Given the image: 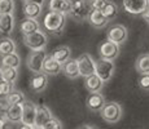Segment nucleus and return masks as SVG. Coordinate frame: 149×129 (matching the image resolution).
Here are the masks:
<instances>
[{
	"instance_id": "1",
	"label": "nucleus",
	"mask_w": 149,
	"mask_h": 129,
	"mask_svg": "<svg viewBox=\"0 0 149 129\" xmlns=\"http://www.w3.org/2000/svg\"><path fill=\"white\" fill-rule=\"evenodd\" d=\"M66 13H60L54 12V10H49L45 14L44 19H43V26H44L45 31L51 34H60L64 30L65 25H66Z\"/></svg>"
},
{
	"instance_id": "2",
	"label": "nucleus",
	"mask_w": 149,
	"mask_h": 129,
	"mask_svg": "<svg viewBox=\"0 0 149 129\" xmlns=\"http://www.w3.org/2000/svg\"><path fill=\"white\" fill-rule=\"evenodd\" d=\"M92 10L90 0H70V10L68 16L77 22H83L88 19Z\"/></svg>"
},
{
	"instance_id": "3",
	"label": "nucleus",
	"mask_w": 149,
	"mask_h": 129,
	"mask_svg": "<svg viewBox=\"0 0 149 129\" xmlns=\"http://www.w3.org/2000/svg\"><path fill=\"white\" fill-rule=\"evenodd\" d=\"M101 117L109 124H116L122 119L123 110L118 102H107L102 110L100 111Z\"/></svg>"
},
{
	"instance_id": "4",
	"label": "nucleus",
	"mask_w": 149,
	"mask_h": 129,
	"mask_svg": "<svg viewBox=\"0 0 149 129\" xmlns=\"http://www.w3.org/2000/svg\"><path fill=\"white\" fill-rule=\"evenodd\" d=\"M47 41H48L47 35H45V32L42 30H38L33 34H29V35H24V44L26 45L30 50L45 49Z\"/></svg>"
},
{
	"instance_id": "5",
	"label": "nucleus",
	"mask_w": 149,
	"mask_h": 129,
	"mask_svg": "<svg viewBox=\"0 0 149 129\" xmlns=\"http://www.w3.org/2000/svg\"><path fill=\"white\" fill-rule=\"evenodd\" d=\"M114 72H116V65H114L113 59L100 57L96 61V74L101 77L104 83L110 81Z\"/></svg>"
},
{
	"instance_id": "6",
	"label": "nucleus",
	"mask_w": 149,
	"mask_h": 129,
	"mask_svg": "<svg viewBox=\"0 0 149 129\" xmlns=\"http://www.w3.org/2000/svg\"><path fill=\"white\" fill-rule=\"evenodd\" d=\"M47 56L48 54L45 52V49L31 50L26 59L27 68L31 72H40V71H43V63H44Z\"/></svg>"
},
{
	"instance_id": "7",
	"label": "nucleus",
	"mask_w": 149,
	"mask_h": 129,
	"mask_svg": "<svg viewBox=\"0 0 149 129\" xmlns=\"http://www.w3.org/2000/svg\"><path fill=\"white\" fill-rule=\"evenodd\" d=\"M24 106V114H22V128H36L35 119H36V106L31 101H25L22 103Z\"/></svg>"
},
{
	"instance_id": "8",
	"label": "nucleus",
	"mask_w": 149,
	"mask_h": 129,
	"mask_svg": "<svg viewBox=\"0 0 149 129\" xmlns=\"http://www.w3.org/2000/svg\"><path fill=\"white\" fill-rule=\"evenodd\" d=\"M77 59H78L81 76L87 77V76L92 75V74H96V61L92 58V56H91V54L83 53Z\"/></svg>"
},
{
	"instance_id": "9",
	"label": "nucleus",
	"mask_w": 149,
	"mask_h": 129,
	"mask_svg": "<svg viewBox=\"0 0 149 129\" xmlns=\"http://www.w3.org/2000/svg\"><path fill=\"white\" fill-rule=\"evenodd\" d=\"M121 52V45L117 43L111 41V40H107V41L101 43V45L99 47V54L102 58H108V59H116L119 56Z\"/></svg>"
},
{
	"instance_id": "10",
	"label": "nucleus",
	"mask_w": 149,
	"mask_h": 129,
	"mask_svg": "<svg viewBox=\"0 0 149 129\" xmlns=\"http://www.w3.org/2000/svg\"><path fill=\"white\" fill-rule=\"evenodd\" d=\"M29 85H30V89L34 93H42L43 90H45L48 85V75L44 71L33 72L30 80H29Z\"/></svg>"
},
{
	"instance_id": "11",
	"label": "nucleus",
	"mask_w": 149,
	"mask_h": 129,
	"mask_svg": "<svg viewBox=\"0 0 149 129\" xmlns=\"http://www.w3.org/2000/svg\"><path fill=\"white\" fill-rule=\"evenodd\" d=\"M149 5V0H123V8L132 16H140L145 12Z\"/></svg>"
},
{
	"instance_id": "12",
	"label": "nucleus",
	"mask_w": 149,
	"mask_h": 129,
	"mask_svg": "<svg viewBox=\"0 0 149 129\" xmlns=\"http://www.w3.org/2000/svg\"><path fill=\"white\" fill-rule=\"evenodd\" d=\"M128 38V31L123 25H114L108 30V39L117 44H123Z\"/></svg>"
},
{
	"instance_id": "13",
	"label": "nucleus",
	"mask_w": 149,
	"mask_h": 129,
	"mask_svg": "<svg viewBox=\"0 0 149 129\" xmlns=\"http://www.w3.org/2000/svg\"><path fill=\"white\" fill-rule=\"evenodd\" d=\"M105 97L102 96L100 92H93L90 93V96L86 99V106L88 110L93 111V112H100L102 110V107L105 106Z\"/></svg>"
},
{
	"instance_id": "14",
	"label": "nucleus",
	"mask_w": 149,
	"mask_h": 129,
	"mask_svg": "<svg viewBox=\"0 0 149 129\" xmlns=\"http://www.w3.org/2000/svg\"><path fill=\"white\" fill-rule=\"evenodd\" d=\"M53 117V114L51 112V110L47 107V106H36V119H35V125L36 128L43 129L44 125L47 124V121L49 119Z\"/></svg>"
},
{
	"instance_id": "15",
	"label": "nucleus",
	"mask_w": 149,
	"mask_h": 129,
	"mask_svg": "<svg viewBox=\"0 0 149 129\" xmlns=\"http://www.w3.org/2000/svg\"><path fill=\"white\" fill-rule=\"evenodd\" d=\"M43 71H44L47 75L54 76L62 71V65L60 63L57 59L53 58L52 54H49V56H47L44 63H43Z\"/></svg>"
},
{
	"instance_id": "16",
	"label": "nucleus",
	"mask_w": 149,
	"mask_h": 129,
	"mask_svg": "<svg viewBox=\"0 0 149 129\" xmlns=\"http://www.w3.org/2000/svg\"><path fill=\"white\" fill-rule=\"evenodd\" d=\"M62 74L66 77H69V79H77V77L81 76L78 59L70 58L65 63H62Z\"/></svg>"
},
{
	"instance_id": "17",
	"label": "nucleus",
	"mask_w": 149,
	"mask_h": 129,
	"mask_svg": "<svg viewBox=\"0 0 149 129\" xmlns=\"http://www.w3.org/2000/svg\"><path fill=\"white\" fill-rule=\"evenodd\" d=\"M16 28V21H14V14H0V32L3 34H10Z\"/></svg>"
},
{
	"instance_id": "18",
	"label": "nucleus",
	"mask_w": 149,
	"mask_h": 129,
	"mask_svg": "<svg viewBox=\"0 0 149 129\" xmlns=\"http://www.w3.org/2000/svg\"><path fill=\"white\" fill-rule=\"evenodd\" d=\"M88 22L95 28H104L105 26L108 25L109 19L104 16L101 9H93L92 12H91L90 17H88Z\"/></svg>"
},
{
	"instance_id": "19",
	"label": "nucleus",
	"mask_w": 149,
	"mask_h": 129,
	"mask_svg": "<svg viewBox=\"0 0 149 129\" xmlns=\"http://www.w3.org/2000/svg\"><path fill=\"white\" fill-rule=\"evenodd\" d=\"M22 114H24V106H22V103H14V105H10L9 110L7 111L5 115H7L9 123H12V124H21Z\"/></svg>"
},
{
	"instance_id": "20",
	"label": "nucleus",
	"mask_w": 149,
	"mask_h": 129,
	"mask_svg": "<svg viewBox=\"0 0 149 129\" xmlns=\"http://www.w3.org/2000/svg\"><path fill=\"white\" fill-rule=\"evenodd\" d=\"M84 87L90 93L93 92H101L102 87H104V81L97 74H92V75L87 76L84 80Z\"/></svg>"
},
{
	"instance_id": "21",
	"label": "nucleus",
	"mask_w": 149,
	"mask_h": 129,
	"mask_svg": "<svg viewBox=\"0 0 149 129\" xmlns=\"http://www.w3.org/2000/svg\"><path fill=\"white\" fill-rule=\"evenodd\" d=\"M19 30H21L22 35H29V34H33L35 31L40 30V25H39L36 18H27L26 17L19 25Z\"/></svg>"
},
{
	"instance_id": "22",
	"label": "nucleus",
	"mask_w": 149,
	"mask_h": 129,
	"mask_svg": "<svg viewBox=\"0 0 149 129\" xmlns=\"http://www.w3.org/2000/svg\"><path fill=\"white\" fill-rule=\"evenodd\" d=\"M52 57L54 59L60 62V63H65L68 59H70V56H71V49L68 47V45H60L57 47L56 49H53L52 53Z\"/></svg>"
},
{
	"instance_id": "23",
	"label": "nucleus",
	"mask_w": 149,
	"mask_h": 129,
	"mask_svg": "<svg viewBox=\"0 0 149 129\" xmlns=\"http://www.w3.org/2000/svg\"><path fill=\"white\" fill-rule=\"evenodd\" d=\"M42 8L43 5L35 4V3H25L24 4V14L27 18H39L42 14Z\"/></svg>"
},
{
	"instance_id": "24",
	"label": "nucleus",
	"mask_w": 149,
	"mask_h": 129,
	"mask_svg": "<svg viewBox=\"0 0 149 129\" xmlns=\"http://www.w3.org/2000/svg\"><path fill=\"white\" fill-rule=\"evenodd\" d=\"M49 10L69 14L70 10V0H49Z\"/></svg>"
},
{
	"instance_id": "25",
	"label": "nucleus",
	"mask_w": 149,
	"mask_h": 129,
	"mask_svg": "<svg viewBox=\"0 0 149 129\" xmlns=\"http://www.w3.org/2000/svg\"><path fill=\"white\" fill-rule=\"evenodd\" d=\"M0 63H1V66H8V67L18 68L19 65H21V58H19V56H18L17 52H13V53L1 56V61H0Z\"/></svg>"
},
{
	"instance_id": "26",
	"label": "nucleus",
	"mask_w": 149,
	"mask_h": 129,
	"mask_svg": "<svg viewBox=\"0 0 149 129\" xmlns=\"http://www.w3.org/2000/svg\"><path fill=\"white\" fill-rule=\"evenodd\" d=\"M17 50L16 43L10 38H3L0 39V56H5V54L13 53Z\"/></svg>"
},
{
	"instance_id": "27",
	"label": "nucleus",
	"mask_w": 149,
	"mask_h": 129,
	"mask_svg": "<svg viewBox=\"0 0 149 129\" xmlns=\"http://www.w3.org/2000/svg\"><path fill=\"white\" fill-rule=\"evenodd\" d=\"M135 68L139 74H149V53L140 54L135 62Z\"/></svg>"
},
{
	"instance_id": "28",
	"label": "nucleus",
	"mask_w": 149,
	"mask_h": 129,
	"mask_svg": "<svg viewBox=\"0 0 149 129\" xmlns=\"http://www.w3.org/2000/svg\"><path fill=\"white\" fill-rule=\"evenodd\" d=\"M101 10H102V13H104V16L107 17L109 21H111V19H114L117 17V14H118V5H117L114 1L109 0L107 4L104 5V8H102Z\"/></svg>"
},
{
	"instance_id": "29",
	"label": "nucleus",
	"mask_w": 149,
	"mask_h": 129,
	"mask_svg": "<svg viewBox=\"0 0 149 129\" xmlns=\"http://www.w3.org/2000/svg\"><path fill=\"white\" fill-rule=\"evenodd\" d=\"M1 68L3 77L10 83H16L18 79V68L16 67H8V66H0Z\"/></svg>"
},
{
	"instance_id": "30",
	"label": "nucleus",
	"mask_w": 149,
	"mask_h": 129,
	"mask_svg": "<svg viewBox=\"0 0 149 129\" xmlns=\"http://www.w3.org/2000/svg\"><path fill=\"white\" fill-rule=\"evenodd\" d=\"M7 98H8V101L10 102V105H14V103H24L26 101L25 94L22 93L21 90H16V89H13L10 92V93L7 96Z\"/></svg>"
},
{
	"instance_id": "31",
	"label": "nucleus",
	"mask_w": 149,
	"mask_h": 129,
	"mask_svg": "<svg viewBox=\"0 0 149 129\" xmlns=\"http://www.w3.org/2000/svg\"><path fill=\"white\" fill-rule=\"evenodd\" d=\"M14 9H16L14 0H0V14L14 13Z\"/></svg>"
},
{
	"instance_id": "32",
	"label": "nucleus",
	"mask_w": 149,
	"mask_h": 129,
	"mask_svg": "<svg viewBox=\"0 0 149 129\" xmlns=\"http://www.w3.org/2000/svg\"><path fill=\"white\" fill-rule=\"evenodd\" d=\"M13 84L14 83H10V81H8V80H5V79L1 80V81H0V97L8 96V94L14 89Z\"/></svg>"
},
{
	"instance_id": "33",
	"label": "nucleus",
	"mask_w": 149,
	"mask_h": 129,
	"mask_svg": "<svg viewBox=\"0 0 149 129\" xmlns=\"http://www.w3.org/2000/svg\"><path fill=\"white\" fill-rule=\"evenodd\" d=\"M140 89L149 92V74H140V77L137 80Z\"/></svg>"
},
{
	"instance_id": "34",
	"label": "nucleus",
	"mask_w": 149,
	"mask_h": 129,
	"mask_svg": "<svg viewBox=\"0 0 149 129\" xmlns=\"http://www.w3.org/2000/svg\"><path fill=\"white\" fill-rule=\"evenodd\" d=\"M62 128V123L60 121L57 117H52V119H49L47 121V124L44 125V128L43 129H61Z\"/></svg>"
},
{
	"instance_id": "35",
	"label": "nucleus",
	"mask_w": 149,
	"mask_h": 129,
	"mask_svg": "<svg viewBox=\"0 0 149 129\" xmlns=\"http://www.w3.org/2000/svg\"><path fill=\"white\" fill-rule=\"evenodd\" d=\"M9 107H10V102L8 101L7 96L1 97V98H0V111H1L3 114H7V111L9 110Z\"/></svg>"
},
{
	"instance_id": "36",
	"label": "nucleus",
	"mask_w": 149,
	"mask_h": 129,
	"mask_svg": "<svg viewBox=\"0 0 149 129\" xmlns=\"http://www.w3.org/2000/svg\"><path fill=\"white\" fill-rule=\"evenodd\" d=\"M109 0H90L92 9H102L104 5L107 4Z\"/></svg>"
},
{
	"instance_id": "37",
	"label": "nucleus",
	"mask_w": 149,
	"mask_h": 129,
	"mask_svg": "<svg viewBox=\"0 0 149 129\" xmlns=\"http://www.w3.org/2000/svg\"><path fill=\"white\" fill-rule=\"evenodd\" d=\"M8 123H9V120H8L7 115H5V114H0V129L7 128Z\"/></svg>"
},
{
	"instance_id": "38",
	"label": "nucleus",
	"mask_w": 149,
	"mask_h": 129,
	"mask_svg": "<svg viewBox=\"0 0 149 129\" xmlns=\"http://www.w3.org/2000/svg\"><path fill=\"white\" fill-rule=\"evenodd\" d=\"M141 16H143V18H144V21H145V22H147V23L149 25V5H148V8H147V9H145V12L143 13Z\"/></svg>"
},
{
	"instance_id": "39",
	"label": "nucleus",
	"mask_w": 149,
	"mask_h": 129,
	"mask_svg": "<svg viewBox=\"0 0 149 129\" xmlns=\"http://www.w3.org/2000/svg\"><path fill=\"white\" fill-rule=\"evenodd\" d=\"M22 3H35V4H40V5H43L45 3V0H22Z\"/></svg>"
},
{
	"instance_id": "40",
	"label": "nucleus",
	"mask_w": 149,
	"mask_h": 129,
	"mask_svg": "<svg viewBox=\"0 0 149 129\" xmlns=\"http://www.w3.org/2000/svg\"><path fill=\"white\" fill-rule=\"evenodd\" d=\"M1 80H4V77H3V74H1V68H0V81Z\"/></svg>"
},
{
	"instance_id": "41",
	"label": "nucleus",
	"mask_w": 149,
	"mask_h": 129,
	"mask_svg": "<svg viewBox=\"0 0 149 129\" xmlns=\"http://www.w3.org/2000/svg\"><path fill=\"white\" fill-rule=\"evenodd\" d=\"M0 114H3V112H1V111H0Z\"/></svg>"
}]
</instances>
